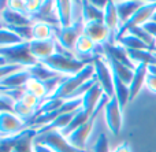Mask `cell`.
I'll use <instances>...</instances> for the list:
<instances>
[{
	"label": "cell",
	"instance_id": "cell-28",
	"mask_svg": "<svg viewBox=\"0 0 156 152\" xmlns=\"http://www.w3.org/2000/svg\"><path fill=\"white\" fill-rule=\"evenodd\" d=\"M129 34H133V36H136V37H138L143 43H145L149 47V49L151 51H154L155 52V49H156V40L154 37H152L151 34H149L148 32H147L144 27H133V29H130L129 32Z\"/></svg>",
	"mask_w": 156,
	"mask_h": 152
},
{
	"label": "cell",
	"instance_id": "cell-38",
	"mask_svg": "<svg viewBox=\"0 0 156 152\" xmlns=\"http://www.w3.org/2000/svg\"><path fill=\"white\" fill-rule=\"evenodd\" d=\"M112 152H132V148H130L129 143L125 141V143H121V144H119Z\"/></svg>",
	"mask_w": 156,
	"mask_h": 152
},
{
	"label": "cell",
	"instance_id": "cell-1",
	"mask_svg": "<svg viewBox=\"0 0 156 152\" xmlns=\"http://www.w3.org/2000/svg\"><path fill=\"white\" fill-rule=\"evenodd\" d=\"M40 63H43L44 66H47V67L51 69L55 73L60 74V76H66V77L80 73L86 65H89V63L82 62V60L77 59L76 56H71L70 54H67L65 51H59V49L51 58H48L47 60Z\"/></svg>",
	"mask_w": 156,
	"mask_h": 152
},
{
	"label": "cell",
	"instance_id": "cell-2",
	"mask_svg": "<svg viewBox=\"0 0 156 152\" xmlns=\"http://www.w3.org/2000/svg\"><path fill=\"white\" fill-rule=\"evenodd\" d=\"M93 76H94V66H93V63H89L80 73L74 74V76L66 77L65 81L59 85V88L48 99H65V100H67L81 85L85 84L86 81H89Z\"/></svg>",
	"mask_w": 156,
	"mask_h": 152
},
{
	"label": "cell",
	"instance_id": "cell-33",
	"mask_svg": "<svg viewBox=\"0 0 156 152\" xmlns=\"http://www.w3.org/2000/svg\"><path fill=\"white\" fill-rule=\"evenodd\" d=\"M5 5H7L8 10H12V11H15V12H21V14H26V2H22V0H11V2L5 3Z\"/></svg>",
	"mask_w": 156,
	"mask_h": 152
},
{
	"label": "cell",
	"instance_id": "cell-27",
	"mask_svg": "<svg viewBox=\"0 0 156 152\" xmlns=\"http://www.w3.org/2000/svg\"><path fill=\"white\" fill-rule=\"evenodd\" d=\"M25 90L29 93H33V95L37 96V97L41 99L43 101L48 99V90H47V88H45V84H44L41 80H37V78H34V77H32V78L27 81L26 87H25Z\"/></svg>",
	"mask_w": 156,
	"mask_h": 152
},
{
	"label": "cell",
	"instance_id": "cell-9",
	"mask_svg": "<svg viewBox=\"0 0 156 152\" xmlns=\"http://www.w3.org/2000/svg\"><path fill=\"white\" fill-rule=\"evenodd\" d=\"M34 141L41 143L44 145H48L55 152H80L76 148H73L67 143L66 137H63L59 132H47L44 134H40L34 139Z\"/></svg>",
	"mask_w": 156,
	"mask_h": 152
},
{
	"label": "cell",
	"instance_id": "cell-32",
	"mask_svg": "<svg viewBox=\"0 0 156 152\" xmlns=\"http://www.w3.org/2000/svg\"><path fill=\"white\" fill-rule=\"evenodd\" d=\"M43 3L44 2H41V0H27L26 2V14L30 18L36 16L40 12L41 7H43Z\"/></svg>",
	"mask_w": 156,
	"mask_h": 152
},
{
	"label": "cell",
	"instance_id": "cell-3",
	"mask_svg": "<svg viewBox=\"0 0 156 152\" xmlns=\"http://www.w3.org/2000/svg\"><path fill=\"white\" fill-rule=\"evenodd\" d=\"M0 54H2V65L4 63H16V65L22 66H32L37 63V60L32 56L30 54V43L25 41L22 44L14 47H8V48H0Z\"/></svg>",
	"mask_w": 156,
	"mask_h": 152
},
{
	"label": "cell",
	"instance_id": "cell-14",
	"mask_svg": "<svg viewBox=\"0 0 156 152\" xmlns=\"http://www.w3.org/2000/svg\"><path fill=\"white\" fill-rule=\"evenodd\" d=\"M104 25L111 33V44H116V36H118L121 22H119L118 11H116L115 2L108 0L107 7L104 8Z\"/></svg>",
	"mask_w": 156,
	"mask_h": 152
},
{
	"label": "cell",
	"instance_id": "cell-25",
	"mask_svg": "<svg viewBox=\"0 0 156 152\" xmlns=\"http://www.w3.org/2000/svg\"><path fill=\"white\" fill-rule=\"evenodd\" d=\"M116 44L122 45L125 49H144V51H151L149 47L145 43H143L138 37H136V36H133V34H129V33H126V34H123L122 37L116 38Z\"/></svg>",
	"mask_w": 156,
	"mask_h": 152
},
{
	"label": "cell",
	"instance_id": "cell-36",
	"mask_svg": "<svg viewBox=\"0 0 156 152\" xmlns=\"http://www.w3.org/2000/svg\"><path fill=\"white\" fill-rule=\"evenodd\" d=\"M33 151L34 152H55L52 148H49L48 145H44V144L37 143V141L33 143Z\"/></svg>",
	"mask_w": 156,
	"mask_h": 152
},
{
	"label": "cell",
	"instance_id": "cell-24",
	"mask_svg": "<svg viewBox=\"0 0 156 152\" xmlns=\"http://www.w3.org/2000/svg\"><path fill=\"white\" fill-rule=\"evenodd\" d=\"M26 69L30 73V76L37 78V80H41L43 82L48 81V80L54 78V77H56V76H60V74L52 71L51 69H48L47 66H44L43 63H40V62L34 63V65H32V66H27Z\"/></svg>",
	"mask_w": 156,
	"mask_h": 152
},
{
	"label": "cell",
	"instance_id": "cell-20",
	"mask_svg": "<svg viewBox=\"0 0 156 152\" xmlns=\"http://www.w3.org/2000/svg\"><path fill=\"white\" fill-rule=\"evenodd\" d=\"M60 27L54 26L47 22H34L32 26V33H33V40H52L56 38V33Z\"/></svg>",
	"mask_w": 156,
	"mask_h": 152
},
{
	"label": "cell",
	"instance_id": "cell-34",
	"mask_svg": "<svg viewBox=\"0 0 156 152\" xmlns=\"http://www.w3.org/2000/svg\"><path fill=\"white\" fill-rule=\"evenodd\" d=\"M23 93H25V89H2V95L10 97L11 100H14L15 103L22 100Z\"/></svg>",
	"mask_w": 156,
	"mask_h": 152
},
{
	"label": "cell",
	"instance_id": "cell-8",
	"mask_svg": "<svg viewBox=\"0 0 156 152\" xmlns=\"http://www.w3.org/2000/svg\"><path fill=\"white\" fill-rule=\"evenodd\" d=\"M27 123L19 119L12 111H2L0 112V132H2V139L11 137L21 132L26 130Z\"/></svg>",
	"mask_w": 156,
	"mask_h": 152
},
{
	"label": "cell",
	"instance_id": "cell-19",
	"mask_svg": "<svg viewBox=\"0 0 156 152\" xmlns=\"http://www.w3.org/2000/svg\"><path fill=\"white\" fill-rule=\"evenodd\" d=\"M103 56L107 59V62H108V65H110L111 71H112L114 76H116L118 78H121L126 85H130L133 77H134V69L127 67L126 65L118 62V60L114 59V58L110 56V55H103Z\"/></svg>",
	"mask_w": 156,
	"mask_h": 152
},
{
	"label": "cell",
	"instance_id": "cell-12",
	"mask_svg": "<svg viewBox=\"0 0 156 152\" xmlns=\"http://www.w3.org/2000/svg\"><path fill=\"white\" fill-rule=\"evenodd\" d=\"M93 126H94V122L88 121L85 125L76 129V130L71 132V133L66 137L67 143L73 148H76L77 151L86 152V144H88V140H89V137H90L92 130H93Z\"/></svg>",
	"mask_w": 156,
	"mask_h": 152
},
{
	"label": "cell",
	"instance_id": "cell-16",
	"mask_svg": "<svg viewBox=\"0 0 156 152\" xmlns=\"http://www.w3.org/2000/svg\"><path fill=\"white\" fill-rule=\"evenodd\" d=\"M147 76H148V65H145V63L138 65L134 70V77H133L132 82H130V85H129V92H130L129 101L134 100V99L137 97L141 88L145 85Z\"/></svg>",
	"mask_w": 156,
	"mask_h": 152
},
{
	"label": "cell",
	"instance_id": "cell-22",
	"mask_svg": "<svg viewBox=\"0 0 156 152\" xmlns=\"http://www.w3.org/2000/svg\"><path fill=\"white\" fill-rule=\"evenodd\" d=\"M126 51L133 65L138 66L141 63H145L148 66L156 65V56L152 51H144V49H126Z\"/></svg>",
	"mask_w": 156,
	"mask_h": 152
},
{
	"label": "cell",
	"instance_id": "cell-41",
	"mask_svg": "<svg viewBox=\"0 0 156 152\" xmlns=\"http://www.w3.org/2000/svg\"><path fill=\"white\" fill-rule=\"evenodd\" d=\"M155 52H156V49H155Z\"/></svg>",
	"mask_w": 156,
	"mask_h": 152
},
{
	"label": "cell",
	"instance_id": "cell-31",
	"mask_svg": "<svg viewBox=\"0 0 156 152\" xmlns=\"http://www.w3.org/2000/svg\"><path fill=\"white\" fill-rule=\"evenodd\" d=\"M93 152H110V144L105 133H100L93 145Z\"/></svg>",
	"mask_w": 156,
	"mask_h": 152
},
{
	"label": "cell",
	"instance_id": "cell-5",
	"mask_svg": "<svg viewBox=\"0 0 156 152\" xmlns=\"http://www.w3.org/2000/svg\"><path fill=\"white\" fill-rule=\"evenodd\" d=\"M156 12V2H149V3H144L134 14L129 18V21L125 25H122L121 29L118 32V37H122L123 34H126L130 29L133 27H143L145 23H148L149 21H152V16Z\"/></svg>",
	"mask_w": 156,
	"mask_h": 152
},
{
	"label": "cell",
	"instance_id": "cell-11",
	"mask_svg": "<svg viewBox=\"0 0 156 152\" xmlns=\"http://www.w3.org/2000/svg\"><path fill=\"white\" fill-rule=\"evenodd\" d=\"M83 34H86L96 45L111 44V33L104 22H89L83 25Z\"/></svg>",
	"mask_w": 156,
	"mask_h": 152
},
{
	"label": "cell",
	"instance_id": "cell-18",
	"mask_svg": "<svg viewBox=\"0 0 156 152\" xmlns=\"http://www.w3.org/2000/svg\"><path fill=\"white\" fill-rule=\"evenodd\" d=\"M56 16L60 27H70L73 25V2L70 0H58L55 2Z\"/></svg>",
	"mask_w": 156,
	"mask_h": 152
},
{
	"label": "cell",
	"instance_id": "cell-7",
	"mask_svg": "<svg viewBox=\"0 0 156 152\" xmlns=\"http://www.w3.org/2000/svg\"><path fill=\"white\" fill-rule=\"evenodd\" d=\"M82 33H83V25L80 23L71 25L70 27H60L56 33L58 45L63 51L74 52L76 51V44Z\"/></svg>",
	"mask_w": 156,
	"mask_h": 152
},
{
	"label": "cell",
	"instance_id": "cell-30",
	"mask_svg": "<svg viewBox=\"0 0 156 152\" xmlns=\"http://www.w3.org/2000/svg\"><path fill=\"white\" fill-rule=\"evenodd\" d=\"M22 103L23 104H26L27 107H30V108H33V110H36V112H37V110H38V107L41 106V99H38L37 96H34L33 93H29V92H26L25 90V93H23V96H22Z\"/></svg>",
	"mask_w": 156,
	"mask_h": 152
},
{
	"label": "cell",
	"instance_id": "cell-23",
	"mask_svg": "<svg viewBox=\"0 0 156 152\" xmlns=\"http://www.w3.org/2000/svg\"><path fill=\"white\" fill-rule=\"evenodd\" d=\"M82 19L83 25L89 23V22H103L104 21V11L94 7L92 2H82Z\"/></svg>",
	"mask_w": 156,
	"mask_h": 152
},
{
	"label": "cell",
	"instance_id": "cell-17",
	"mask_svg": "<svg viewBox=\"0 0 156 152\" xmlns=\"http://www.w3.org/2000/svg\"><path fill=\"white\" fill-rule=\"evenodd\" d=\"M103 95H104V90H103L101 85H100L99 82H96V84L82 96V110L85 112H88L89 115H92V112L94 111V108H96L97 103L100 101V99L103 97Z\"/></svg>",
	"mask_w": 156,
	"mask_h": 152
},
{
	"label": "cell",
	"instance_id": "cell-4",
	"mask_svg": "<svg viewBox=\"0 0 156 152\" xmlns=\"http://www.w3.org/2000/svg\"><path fill=\"white\" fill-rule=\"evenodd\" d=\"M94 66V77L97 78V82L101 85L104 93L108 97H115V92H114V76L111 67L108 65L107 59L103 55H96L93 62Z\"/></svg>",
	"mask_w": 156,
	"mask_h": 152
},
{
	"label": "cell",
	"instance_id": "cell-37",
	"mask_svg": "<svg viewBox=\"0 0 156 152\" xmlns=\"http://www.w3.org/2000/svg\"><path fill=\"white\" fill-rule=\"evenodd\" d=\"M143 27L147 30V32L149 33V34L152 36V37L155 38V40H156V22H154V21H149L148 23H145Z\"/></svg>",
	"mask_w": 156,
	"mask_h": 152
},
{
	"label": "cell",
	"instance_id": "cell-40",
	"mask_svg": "<svg viewBox=\"0 0 156 152\" xmlns=\"http://www.w3.org/2000/svg\"><path fill=\"white\" fill-rule=\"evenodd\" d=\"M154 54H155V56H156V52H154Z\"/></svg>",
	"mask_w": 156,
	"mask_h": 152
},
{
	"label": "cell",
	"instance_id": "cell-13",
	"mask_svg": "<svg viewBox=\"0 0 156 152\" xmlns=\"http://www.w3.org/2000/svg\"><path fill=\"white\" fill-rule=\"evenodd\" d=\"M2 26L7 27H26L33 26V21L29 15L21 12H15L12 10H8L7 7L2 8Z\"/></svg>",
	"mask_w": 156,
	"mask_h": 152
},
{
	"label": "cell",
	"instance_id": "cell-15",
	"mask_svg": "<svg viewBox=\"0 0 156 152\" xmlns=\"http://www.w3.org/2000/svg\"><path fill=\"white\" fill-rule=\"evenodd\" d=\"M30 78H32L30 73L27 71V69H25V70L11 74V76L2 77L0 78V87H2V89H25Z\"/></svg>",
	"mask_w": 156,
	"mask_h": 152
},
{
	"label": "cell",
	"instance_id": "cell-35",
	"mask_svg": "<svg viewBox=\"0 0 156 152\" xmlns=\"http://www.w3.org/2000/svg\"><path fill=\"white\" fill-rule=\"evenodd\" d=\"M145 87L149 92L156 93V76L155 74H149L147 76V81H145Z\"/></svg>",
	"mask_w": 156,
	"mask_h": 152
},
{
	"label": "cell",
	"instance_id": "cell-39",
	"mask_svg": "<svg viewBox=\"0 0 156 152\" xmlns=\"http://www.w3.org/2000/svg\"><path fill=\"white\" fill-rule=\"evenodd\" d=\"M152 21H154V22H156V12H155V15L152 16Z\"/></svg>",
	"mask_w": 156,
	"mask_h": 152
},
{
	"label": "cell",
	"instance_id": "cell-26",
	"mask_svg": "<svg viewBox=\"0 0 156 152\" xmlns=\"http://www.w3.org/2000/svg\"><path fill=\"white\" fill-rule=\"evenodd\" d=\"M22 43H25V41L21 36L10 30L8 27L2 26V29H0V47L2 48H8V47L18 45Z\"/></svg>",
	"mask_w": 156,
	"mask_h": 152
},
{
	"label": "cell",
	"instance_id": "cell-29",
	"mask_svg": "<svg viewBox=\"0 0 156 152\" xmlns=\"http://www.w3.org/2000/svg\"><path fill=\"white\" fill-rule=\"evenodd\" d=\"M26 69V66H22V65H16V63H4L0 67V76L2 77H7V76H11V74H15L18 71H22ZM0 77V78H2Z\"/></svg>",
	"mask_w": 156,
	"mask_h": 152
},
{
	"label": "cell",
	"instance_id": "cell-10",
	"mask_svg": "<svg viewBox=\"0 0 156 152\" xmlns=\"http://www.w3.org/2000/svg\"><path fill=\"white\" fill-rule=\"evenodd\" d=\"M58 52L56 38L52 40H32L30 41V54L37 62H44Z\"/></svg>",
	"mask_w": 156,
	"mask_h": 152
},
{
	"label": "cell",
	"instance_id": "cell-6",
	"mask_svg": "<svg viewBox=\"0 0 156 152\" xmlns=\"http://www.w3.org/2000/svg\"><path fill=\"white\" fill-rule=\"evenodd\" d=\"M103 114H104L105 125H107L108 130H110L114 136H118L122 130L123 118H122V108H121V106H119L116 97L110 99L107 106L104 107Z\"/></svg>",
	"mask_w": 156,
	"mask_h": 152
},
{
	"label": "cell",
	"instance_id": "cell-21",
	"mask_svg": "<svg viewBox=\"0 0 156 152\" xmlns=\"http://www.w3.org/2000/svg\"><path fill=\"white\" fill-rule=\"evenodd\" d=\"M145 2H140V0H133V2H115L116 5V11H118V16H119V22L121 26L125 25L129 18L144 4ZM121 29V27H119Z\"/></svg>",
	"mask_w": 156,
	"mask_h": 152
}]
</instances>
